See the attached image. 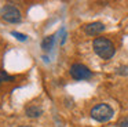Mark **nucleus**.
<instances>
[{
	"label": "nucleus",
	"mask_w": 128,
	"mask_h": 127,
	"mask_svg": "<svg viewBox=\"0 0 128 127\" xmlns=\"http://www.w3.org/2000/svg\"><path fill=\"white\" fill-rule=\"evenodd\" d=\"M25 112H26V116H29V117H39L43 113V109L40 106H37V105H32V106L26 108Z\"/></svg>",
	"instance_id": "423d86ee"
},
{
	"label": "nucleus",
	"mask_w": 128,
	"mask_h": 127,
	"mask_svg": "<svg viewBox=\"0 0 128 127\" xmlns=\"http://www.w3.org/2000/svg\"><path fill=\"white\" fill-rule=\"evenodd\" d=\"M114 116V110L109 104H99L91 109V117L96 121H109Z\"/></svg>",
	"instance_id": "f03ea898"
},
{
	"label": "nucleus",
	"mask_w": 128,
	"mask_h": 127,
	"mask_svg": "<svg viewBox=\"0 0 128 127\" xmlns=\"http://www.w3.org/2000/svg\"><path fill=\"white\" fill-rule=\"evenodd\" d=\"M70 76L76 80H88L92 76V72L83 64H73L70 66Z\"/></svg>",
	"instance_id": "20e7f679"
},
{
	"label": "nucleus",
	"mask_w": 128,
	"mask_h": 127,
	"mask_svg": "<svg viewBox=\"0 0 128 127\" xmlns=\"http://www.w3.org/2000/svg\"><path fill=\"white\" fill-rule=\"evenodd\" d=\"M84 30H86L87 35L95 36V35H99L100 32L105 30V25H103L102 22H91V24L84 26Z\"/></svg>",
	"instance_id": "39448f33"
},
{
	"label": "nucleus",
	"mask_w": 128,
	"mask_h": 127,
	"mask_svg": "<svg viewBox=\"0 0 128 127\" xmlns=\"http://www.w3.org/2000/svg\"><path fill=\"white\" fill-rule=\"evenodd\" d=\"M0 17L6 22H10V24H18L22 18L21 11L14 6H3L0 8Z\"/></svg>",
	"instance_id": "7ed1b4c3"
},
{
	"label": "nucleus",
	"mask_w": 128,
	"mask_h": 127,
	"mask_svg": "<svg viewBox=\"0 0 128 127\" xmlns=\"http://www.w3.org/2000/svg\"><path fill=\"white\" fill-rule=\"evenodd\" d=\"M92 47H94L95 54L99 55L103 59H110L116 52V47H114L113 41L106 37H96L92 43Z\"/></svg>",
	"instance_id": "f257e3e1"
},
{
	"label": "nucleus",
	"mask_w": 128,
	"mask_h": 127,
	"mask_svg": "<svg viewBox=\"0 0 128 127\" xmlns=\"http://www.w3.org/2000/svg\"><path fill=\"white\" fill-rule=\"evenodd\" d=\"M12 79H14L12 76H8L6 72L0 71V84H2V82H7V80H12Z\"/></svg>",
	"instance_id": "6e6552de"
},
{
	"label": "nucleus",
	"mask_w": 128,
	"mask_h": 127,
	"mask_svg": "<svg viewBox=\"0 0 128 127\" xmlns=\"http://www.w3.org/2000/svg\"><path fill=\"white\" fill-rule=\"evenodd\" d=\"M11 35H12V36H15V37H17L18 40H21V41H25V40H26V36H25V35H22V33H18V32H11Z\"/></svg>",
	"instance_id": "9d476101"
},
{
	"label": "nucleus",
	"mask_w": 128,
	"mask_h": 127,
	"mask_svg": "<svg viewBox=\"0 0 128 127\" xmlns=\"http://www.w3.org/2000/svg\"><path fill=\"white\" fill-rule=\"evenodd\" d=\"M117 127H128V117L122 119V120L117 124Z\"/></svg>",
	"instance_id": "9b49d317"
},
{
	"label": "nucleus",
	"mask_w": 128,
	"mask_h": 127,
	"mask_svg": "<svg viewBox=\"0 0 128 127\" xmlns=\"http://www.w3.org/2000/svg\"><path fill=\"white\" fill-rule=\"evenodd\" d=\"M20 127H32V126H20Z\"/></svg>",
	"instance_id": "f8f14e48"
},
{
	"label": "nucleus",
	"mask_w": 128,
	"mask_h": 127,
	"mask_svg": "<svg viewBox=\"0 0 128 127\" xmlns=\"http://www.w3.org/2000/svg\"><path fill=\"white\" fill-rule=\"evenodd\" d=\"M116 72H117L118 75L127 76V75H128V66H127V65H122V66H120V68H117V69H116Z\"/></svg>",
	"instance_id": "1a4fd4ad"
},
{
	"label": "nucleus",
	"mask_w": 128,
	"mask_h": 127,
	"mask_svg": "<svg viewBox=\"0 0 128 127\" xmlns=\"http://www.w3.org/2000/svg\"><path fill=\"white\" fill-rule=\"evenodd\" d=\"M54 43H55V36L54 35L47 36V37H44L43 41H42V48L44 50V51H50V50L54 47Z\"/></svg>",
	"instance_id": "0eeeda50"
}]
</instances>
